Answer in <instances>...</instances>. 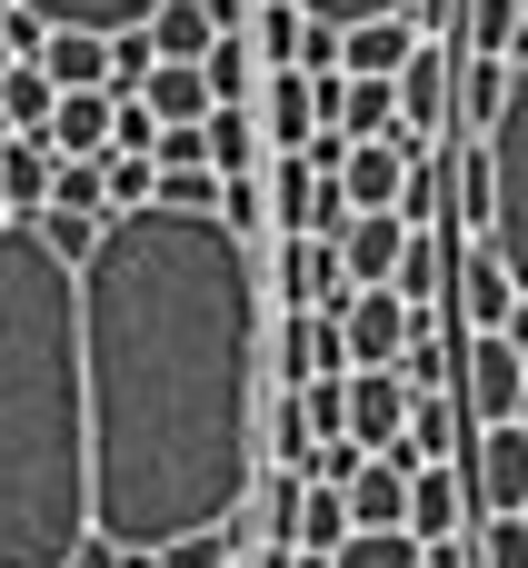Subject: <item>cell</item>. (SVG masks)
Returning a JSON list of instances; mask_svg holds the SVG:
<instances>
[{"mask_svg": "<svg viewBox=\"0 0 528 568\" xmlns=\"http://www.w3.org/2000/svg\"><path fill=\"white\" fill-rule=\"evenodd\" d=\"M90 509L130 559H170L260 489V250L190 210H130L80 270Z\"/></svg>", "mask_w": 528, "mask_h": 568, "instance_id": "cell-1", "label": "cell"}, {"mask_svg": "<svg viewBox=\"0 0 528 568\" xmlns=\"http://www.w3.org/2000/svg\"><path fill=\"white\" fill-rule=\"evenodd\" d=\"M90 509V349L80 270L40 220L0 230V568H70Z\"/></svg>", "mask_w": 528, "mask_h": 568, "instance_id": "cell-2", "label": "cell"}, {"mask_svg": "<svg viewBox=\"0 0 528 568\" xmlns=\"http://www.w3.org/2000/svg\"><path fill=\"white\" fill-rule=\"evenodd\" d=\"M479 150H489V250L509 260V280H519V300H528V70H519V90H509V120Z\"/></svg>", "mask_w": 528, "mask_h": 568, "instance_id": "cell-3", "label": "cell"}, {"mask_svg": "<svg viewBox=\"0 0 528 568\" xmlns=\"http://www.w3.org/2000/svg\"><path fill=\"white\" fill-rule=\"evenodd\" d=\"M459 409H469L479 429H519V419H528V359H519V339H469V349H459Z\"/></svg>", "mask_w": 528, "mask_h": 568, "instance_id": "cell-4", "label": "cell"}, {"mask_svg": "<svg viewBox=\"0 0 528 568\" xmlns=\"http://www.w3.org/2000/svg\"><path fill=\"white\" fill-rule=\"evenodd\" d=\"M349 300H359V280H349L339 240H280V310H319V320H339Z\"/></svg>", "mask_w": 528, "mask_h": 568, "instance_id": "cell-5", "label": "cell"}, {"mask_svg": "<svg viewBox=\"0 0 528 568\" xmlns=\"http://www.w3.org/2000/svg\"><path fill=\"white\" fill-rule=\"evenodd\" d=\"M339 329H349V369H399L409 359V339L429 329L399 290H359L349 310H339Z\"/></svg>", "mask_w": 528, "mask_h": 568, "instance_id": "cell-6", "label": "cell"}, {"mask_svg": "<svg viewBox=\"0 0 528 568\" xmlns=\"http://www.w3.org/2000/svg\"><path fill=\"white\" fill-rule=\"evenodd\" d=\"M270 359H280V389L349 379V329H339V320H319V310H280V339H270Z\"/></svg>", "mask_w": 528, "mask_h": 568, "instance_id": "cell-7", "label": "cell"}, {"mask_svg": "<svg viewBox=\"0 0 528 568\" xmlns=\"http://www.w3.org/2000/svg\"><path fill=\"white\" fill-rule=\"evenodd\" d=\"M459 469H469L479 519H528V429H479Z\"/></svg>", "mask_w": 528, "mask_h": 568, "instance_id": "cell-8", "label": "cell"}, {"mask_svg": "<svg viewBox=\"0 0 528 568\" xmlns=\"http://www.w3.org/2000/svg\"><path fill=\"white\" fill-rule=\"evenodd\" d=\"M409 419H419V389H409L399 369H349V439H359L369 459H389V449L409 439Z\"/></svg>", "mask_w": 528, "mask_h": 568, "instance_id": "cell-9", "label": "cell"}, {"mask_svg": "<svg viewBox=\"0 0 528 568\" xmlns=\"http://www.w3.org/2000/svg\"><path fill=\"white\" fill-rule=\"evenodd\" d=\"M250 110H260V130H270V160H299V150L329 130V110H319V80H309V70H270V90H260Z\"/></svg>", "mask_w": 528, "mask_h": 568, "instance_id": "cell-10", "label": "cell"}, {"mask_svg": "<svg viewBox=\"0 0 528 568\" xmlns=\"http://www.w3.org/2000/svg\"><path fill=\"white\" fill-rule=\"evenodd\" d=\"M459 320H469V339H509V320H519V280L489 240L459 260Z\"/></svg>", "mask_w": 528, "mask_h": 568, "instance_id": "cell-11", "label": "cell"}, {"mask_svg": "<svg viewBox=\"0 0 528 568\" xmlns=\"http://www.w3.org/2000/svg\"><path fill=\"white\" fill-rule=\"evenodd\" d=\"M469 519H479V499H469V469H419V479H409V539H419V549H439V539H469Z\"/></svg>", "mask_w": 528, "mask_h": 568, "instance_id": "cell-12", "label": "cell"}, {"mask_svg": "<svg viewBox=\"0 0 528 568\" xmlns=\"http://www.w3.org/2000/svg\"><path fill=\"white\" fill-rule=\"evenodd\" d=\"M339 260H349V280H359V290H399L409 220H399V210H359V220H349V240H339Z\"/></svg>", "mask_w": 528, "mask_h": 568, "instance_id": "cell-13", "label": "cell"}, {"mask_svg": "<svg viewBox=\"0 0 528 568\" xmlns=\"http://www.w3.org/2000/svg\"><path fill=\"white\" fill-rule=\"evenodd\" d=\"M50 190H60V150H50L40 130H10V140H0V200H10V220H40Z\"/></svg>", "mask_w": 528, "mask_h": 568, "instance_id": "cell-14", "label": "cell"}, {"mask_svg": "<svg viewBox=\"0 0 528 568\" xmlns=\"http://www.w3.org/2000/svg\"><path fill=\"white\" fill-rule=\"evenodd\" d=\"M110 130H120V100H110V90H70L40 140H50L60 160H110Z\"/></svg>", "mask_w": 528, "mask_h": 568, "instance_id": "cell-15", "label": "cell"}, {"mask_svg": "<svg viewBox=\"0 0 528 568\" xmlns=\"http://www.w3.org/2000/svg\"><path fill=\"white\" fill-rule=\"evenodd\" d=\"M40 70H50V90H60V100H70V90H110V70H120V40H100V30H50Z\"/></svg>", "mask_w": 528, "mask_h": 568, "instance_id": "cell-16", "label": "cell"}, {"mask_svg": "<svg viewBox=\"0 0 528 568\" xmlns=\"http://www.w3.org/2000/svg\"><path fill=\"white\" fill-rule=\"evenodd\" d=\"M200 80H210V100H220V110H250V100L270 90V60H260V40H250V30H220V40H210V60H200Z\"/></svg>", "mask_w": 528, "mask_h": 568, "instance_id": "cell-17", "label": "cell"}, {"mask_svg": "<svg viewBox=\"0 0 528 568\" xmlns=\"http://www.w3.org/2000/svg\"><path fill=\"white\" fill-rule=\"evenodd\" d=\"M409 160L389 150V140H359L349 150V170H339V190H349V210H409Z\"/></svg>", "mask_w": 528, "mask_h": 568, "instance_id": "cell-18", "label": "cell"}, {"mask_svg": "<svg viewBox=\"0 0 528 568\" xmlns=\"http://www.w3.org/2000/svg\"><path fill=\"white\" fill-rule=\"evenodd\" d=\"M509 90H519V70L509 60H459V140H489L499 120H509Z\"/></svg>", "mask_w": 528, "mask_h": 568, "instance_id": "cell-19", "label": "cell"}, {"mask_svg": "<svg viewBox=\"0 0 528 568\" xmlns=\"http://www.w3.org/2000/svg\"><path fill=\"white\" fill-rule=\"evenodd\" d=\"M260 459L309 479V459H319V429H309V399H299V389H280V399L260 409Z\"/></svg>", "mask_w": 528, "mask_h": 568, "instance_id": "cell-20", "label": "cell"}, {"mask_svg": "<svg viewBox=\"0 0 528 568\" xmlns=\"http://www.w3.org/2000/svg\"><path fill=\"white\" fill-rule=\"evenodd\" d=\"M20 10H40L50 30H100V40H120V30H150L170 0H20Z\"/></svg>", "mask_w": 528, "mask_h": 568, "instance_id": "cell-21", "label": "cell"}, {"mask_svg": "<svg viewBox=\"0 0 528 568\" xmlns=\"http://www.w3.org/2000/svg\"><path fill=\"white\" fill-rule=\"evenodd\" d=\"M419 60V20H359L349 30V80H399Z\"/></svg>", "mask_w": 528, "mask_h": 568, "instance_id": "cell-22", "label": "cell"}, {"mask_svg": "<svg viewBox=\"0 0 528 568\" xmlns=\"http://www.w3.org/2000/svg\"><path fill=\"white\" fill-rule=\"evenodd\" d=\"M150 110H160V130H200L220 100H210V80H200V60H160L150 70V90H140Z\"/></svg>", "mask_w": 528, "mask_h": 568, "instance_id": "cell-23", "label": "cell"}, {"mask_svg": "<svg viewBox=\"0 0 528 568\" xmlns=\"http://www.w3.org/2000/svg\"><path fill=\"white\" fill-rule=\"evenodd\" d=\"M210 170H220V180H260V170H270L260 110H210Z\"/></svg>", "mask_w": 528, "mask_h": 568, "instance_id": "cell-24", "label": "cell"}, {"mask_svg": "<svg viewBox=\"0 0 528 568\" xmlns=\"http://www.w3.org/2000/svg\"><path fill=\"white\" fill-rule=\"evenodd\" d=\"M349 529H409V469L369 459V469L349 479Z\"/></svg>", "mask_w": 528, "mask_h": 568, "instance_id": "cell-25", "label": "cell"}, {"mask_svg": "<svg viewBox=\"0 0 528 568\" xmlns=\"http://www.w3.org/2000/svg\"><path fill=\"white\" fill-rule=\"evenodd\" d=\"M449 290V230H409V260H399V300L429 320V300Z\"/></svg>", "mask_w": 528, "mask_h": 568, "instance_id": "cell-26", "label": "cell"}, {"mask_svg": "<svg viewBox=\"0 0 528 568\" xmlns=\"http://www.w3.org/2000/svg\"><path fill=\"white\" fill-rule=\"evenodd\" d=\"M359 529H349V489H309V509H299V559H339Z\"/></svg>", "mask_w": 528, "mask_h": 568, "instance_id": "cell-27", "label": "cell"}, {"mask_svg": "<svg viewBox=\"0 0 528 568\" xmlns=\"http://www.w3.org/2000/svg\"><path fill=\"white\" fill-rule=\"evenodd\" d=\"M250 40H260V60H270V70H299V40H309V10H299V0H260Z\"/></svg>", "mask_w": 528, "mask_h": 568, "instance_id": "cell-28", "label": "cell"}, {"mask_svg": "<svg viewBox=\"0 0 528 568\" xmlns=\"http://www.w3.org/2000/svg\"><path fill=\"white\" fill-rule=\"evenodd\" d=\"M150 40H160V60H210V40H220V20H210L200 0H170V10L150 20Z\"/></svg>", "mask_w": 528, "mask_h": 568, "instance_id": "cell-29", "label": "cell"}, {"mask_svg": "<svg viewBox=\"0 0 528 568\" xmlns=\"http://www.w3.org/2000/svg\"><path fill=\"white\" fill-rule=\"evenodd\" d=\"M519 0H469V30H459V60H509V40H519Z\"/></svg>", "mask_w": 528, "mask_h": 568, "instance_id": "cell-30", "label": "cell"}, {"mask_svg": "<svg viewBox=\"0 0 528 568\" xmlns=\"http://www.w3.org/2000/svg\"><path fill=\"white\" fill-rule=\"evenodd\" d=\"M0 110H10V130H50V110H60L50 70H40V60H20V70L0 80Z\"/></svg>", "mask_w": 528, "mask_h": 568, "instance_id": "cell-31", "label": "cell"}, {"mask_svg": "<svg viewBox=\"0 0 528 568\" xmlns=\"http://www.w3.org/2000/svg\"><path fill=\"white\" fill-rule=\"evenodd\" d=\"M329 568H429V549H419L409 529H359V539H349Z\"/></svg>", "mask_w": 528, "mask_h": 568, "instance_id": "cell-32", "label": "cell"}, {"mask_svg": "<svg viewBox=\"0 0 528 568\" xmlns=\"http://www.w3.org/2000/svg\"><path fill=\"white\" fill-rule=\"evenodd\" d=\"M40 240H50L70 270H90V250L110 240V220H90V210H40Z\"/></svg>", "mask_w": 528, "mask_h": 568, "instance_id": "cell-33", "label": "cell"}, {"mask_svg": "<svg viewBox=\"0 0 528 568\" xmlns=\"http://www.w3.org/2000/svg\"><path fill=\"white\" fill-rule=\"evenodd\" d=\"M449 369H459V359L439 349V329H419V339H409V359H399V379H409L419 399H449Z\"/></svg>", "mask_w": 528, "mask_h": 568, "instance_id": "cell-34", "label": "cell"}, {"mask_svg": "<svg viewBox=\"0 0 528 568\" xmlns=\"http://www.w3.org/2000/svg\"><path fill=\"white\" fill-rule=\"evenodd\" d=\"M50 210H90V220H110V190H100V160H60V190H50Z\"/></svg>", "mask_w": 528, "mask_h": 568, "instance_id": "cell-35", "label": "cell"}, {"mask_svg": "<svg viewBox=\"0 0 528 568\" xmlns=\"http://www.w3.org/2000/svg\"><path fill=\"white\" fill-rule=\"evenodd\" d=\"M220 230H230V240H260V230H280V220H270V190H260V180H230V200H220Z\"/></svg>", "mask_w": 528, "mask_h": 568, "instance_id": "cell-36", "label": "cell"}, {"mask_svg": "<svg viewBox=\"0 0 528 568\" xmlns=\"http://www.w3.org/2000/svg\"><path fill=\"white\" fill-rule=\"evenodd\" d=\"M309 20H329V30H359V20H409L419 0H299Z\"/></svg>", "mask_w": 528, "mask_h": 568, "instance_id": "cell-37", "label": "cell"}, {"mask_svg": "<svg viewBox=\"0 0 528 568\" xmlns=\"http://www.w3.org/2000/svg\"><path fill=\"white\" fill-rule=\"evenodd\" d=\"M359 469H369V449H359V439H319V459H309V489H349Z\"/></svg>", "mask_w": 528, "mask_h": 568, "instance_id": "cell-38", "label": "cell"}, {"mask_svg": "<svg viewBox=\"0 0 528 568\" xmlns=\"http://www.w3.org/2000/svg\"><path fill=\"white\" fill-rule=\"evenodd\" d=\"M479 568H528V519H479Z\"/></svg>", "mask_w": 528, "mask_h": 568, "instance_id": "cell-39", "label": "cell"}, {"mask_svg": "<svg viewBox=\"0 0 528 568\" xmlns=\"http://www.w3.org/2000/svg\"><path fill=\"white\" fill-rule=\"evenodd\" d=\"M160 170H210V120L200 130H160Z\"/></svg>", "mask_w": 528, "mask_h": 568, "instance_id": "cell-40", "label": "cell"}, {"mask_svg": "<svg viewBox=\"0 0 528 568\" xmlns=\"http://www.w3.org/2000/svg\"><path fill=\"white\" fill-rule=\"evenodd\" d=\"M200 10H210L220 30H250V20H260V0H200Z\"/></svg>", "mask_w": 528, "mask_h": 568, "instance_id": "cell-41", "label": "cell"}, {"mask_svg": "<svg viewBox=\"0 0 528 568\" xmlns=\"http://www.w3.org/2000/svg\"><path fill=\"white\" fill-rule=\"evenodd\" d=\"M260 568H299V549H260Z\"/></svg>", "mask_w": 528, "mask_h": 568, "instance_id": "cell-42", "label": "cell"}, {"mask_svg": "<svg viewBox=\"0 0 528 568\" xmlns=\"http://www.w3.org/2000/svg\"><path fill=\"white\" fill-rule=\"evenodd\" d=\"M0 140H10V110H0Z\"/></svg>", "mask_w": 528, "mask_h": 568, "instance_id": "cell-43", "label": "cell"}, {"mask_svg": "<svg viewBox=\"0 0 528 568\" xmlns=\"http://www.w3.org/2000/svg\"><path fill=\"white\" fill-rule=\"evenodd\" d=\"M0 230H10V200H0Z\"/></svg>", "mask_w": 528, "mask_h": 568, "instance_id": "cell-44", "label": "cell"}, {"mask_svg": "<svg viewBox=\"0 0 528 568\" xmlns=\"http://www.w3.org/2000/svg\"><path fill=\"white\" fill-rule=\"evenodd\" d=\"M519 429H528V419H519Z\"/></svg>", "mask_w": 528, "mask_h": 568, "instance_id": "cell-45", "label": "cell"}]
</instances>
